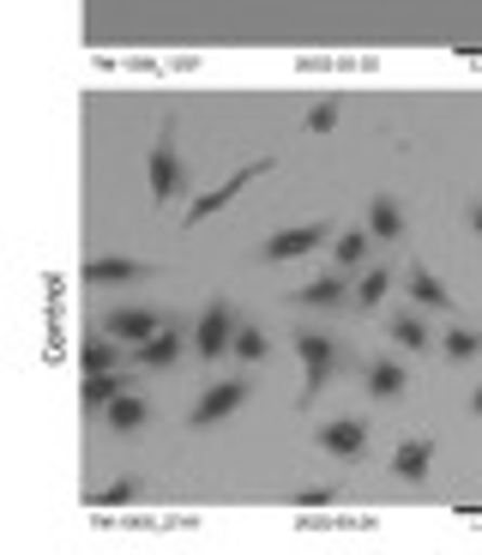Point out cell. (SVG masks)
<instances>
[{"mask_svg":"<svg viewBox=\"0 0 482 555\" xmlns=\"http://www.w3.org/2000/svg\"><path fill=\"white\" fill-rule=\"evenodd\" d=\"M84 507L482 519V61H96Z\"/></svg>","mask_w":482,"mask_h":555,"instance_id":"cell-1","label":"cell"},{"mask_svg":"<svg viewBox=\"0 0 482 555\" xmlns=\"http://www.w3.org/2000/svg\"><path fill=\"white\" fill-rule=\"evenodd\" d=\"M91 61H482V0H79Z\"/></svg>","mask_w":482,"mask_h":555,"instance_id":"cell-2","label":"cell"}]
</instances>
